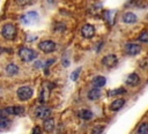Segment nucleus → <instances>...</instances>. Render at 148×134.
<instances>
[{
	"mask_svg": "<svg viewBox=\"0 0 148 134\" xmlns=\"http://www.w3.org/2000/svg\"><path fill=\"white\" fill-rule=\"evenodd\" d=\"M1 35L5 39L13 40V39H15V37L17 35V29L13 23H6L1 28Z\"/></svg>",
	"mask_w": 148,
	"mask_h": 134,
	"instance_id": "nucleus-1",
	"label": "nucleus"
},
{
	"mask_svg": "<svg viewBox=\"0 0 148 134\" xmlns=\"http://www.w3.org/2000/svg\"><path fill=\"white\" fill-rule=\"evenodd\" d=\"M18 55L21 58L22 61H25V62H30V61H34L35 59H37V52L34 51L30 47H21L18 50Z\"/></svg>",
	"mask_w": 148,
	"mask_h": 134,
	"instance_id": "nucleus-2",
	"label": "nucleus"
},
{
	"mask_svg": "<svg viewBox=\"0 0 148 134\" xmlns=\"http://www.w3.org/2000/svg\"><path fill=\"white\" fill-rule=\"evenodd\" d=\"M16 95H17V97H18L20 100L25 102V100H29V99L32 97L34 90H32V88L29 87V85H23V87H20V88L17 89Z\"/></svg>",
	"mask_w": 148,
	"mask_h": 134,
	"instance_id": "nucleus-3",
	"label": "nucleus"
},
{
	"mask_svg": "<svg viewBox=\"0 0 148 134\" xmlns=\"http://www.w3.org/2000/svg\"><path fill=\"white\" fill-rule=\"evenodd\" d=\"M38 49L44 53H52L56 51V43L52 40H42L38 44Z\"/></svg>",
	"mask_w": 148,
	"mask_h": 134,
	"instance_id": "nucleus-4",
	"label": "nucleus"
},
{
	"mask_svg": "<svg viewBox=\"0 0 148 134\" xmlns=\"http://www.w3.org/2000/svg\"><path fill=\"white\" fill-rule=\"evenodd\" d=\"M35 116H36L38 119L45 120V119L50 118V116H51V109L47 107L46 105H39V106L36 109V111H35Z\"/></svg>",
	"mask_w": 148,
	"mask_h": 134,
	"instance_id": "nucleus-5",
	"label": "nucleus"
},
{
	"mask_svg": "<svg viewBox=\"0 0 148 134\" xmlns=\"http://www.w3.org/2000/svg\"><path fill=\"white\" fill-rule=\"evenodd\" d=\"M125 52L130 55H136L141 52V45L138 43H127L125 45Z\"/></svg>",
	"mask_w": 148,
	"mask_h": 134,
	"instance_id": "nucleus-6",
	"label": "nucleus"
},
{
	"mask_svg": "<svg viewBox=\"0 0 148 134\" xmlns=\"http://www.w3.org/2000/svg\"><path fill=\"white\" fill-rule=\"evenodd\" d=\"M117 62H118V58L116 54H108V55L103 57V59H102V64L109 68L114 67L117 65Z\"/></svg>",
	"mask_w": 148,
	"mask_h": 134,
	"instance_id": "nucleus-7",
	"label": "nucleus"
},
{
	"mask_svg": "<svg viewBox=\"0 0 148 134\" xmlns=\"http://www.w3.org/2000/svg\"><path fill=\"white\" fill-rule=\"evenodd\" d=\"M81 35L84 37V38H91L94 37L95 35V27L91 25V24H84L82 28H81Z\"/></svg>",
	"mask_w": 148,
	"mask_h": 134,
	"instance_id": "nucleus-8",
	"label": "nucleus"
},
{
	"mask_svg": "<svg viewBox=\"0 0 148 134\" xmlns=\"http://www.w3.org/2000/svg\"><path fill=\"white\" fill-rule=\"evenodd\" d=\"M125 83L127 85H131V87H134V85H138L140 83V76L136 74V73H131L127 75V77L125 79Z\"/></svg>",
	"mask_w": 148,
	"mask_h": 134,
	"instance_id": "nucleus-9",
	"label": "nucleus"
},
{
	"mask_svg": "<svg viewBox=\"0 0 148 134\" xmlns=\"http://www.w3.org/2000/svg\"><path fill=\"white\" fill-rule=\"evenodd\" d=\"M38 18V14L36 13V12H34V10H31V12H28L25 15H23L22 16V22L24 23V24H31L34 21H36Z\"/></svg>",
	"mask_w": 148,
	"mask_h": 134,
	"instance_id": "nucleus-10",
	"label": "nucleus"
},
{
	"mask_svg": "<svg viewBox=\"0 0 148 134\" xmlns=\"http://www.w3.org/2000/svg\"><path fill=\"white\" fill-rule=\"evenodd\" d=\"M5 112L12 116H21L24 113V107L23 106H9L5 109Z\"/></svg>",
	"mask_w": 148,
	"mask_h": 134,
	"instance_id": "nucleus-11",
	"label": "nucleus"
},
{
	"mask_svg": "<svg viewBox=\"0 0 148 134\" xmlns=\"http://www.w3.org/2000/svg\"><path fill=\"white\" fill-rule=\"evenodd\" d=\"M121 20H123L124 23L133 24V23H135V22L138 21V16H136L134 13H132V12H127V13H125V14L123 15Z\"/></svg>",
	"mask_w": 148,
	"mask_h": 134,
	"instance_id": "nucleus-12",
	"label": "nucleus"
},
{
	"mask_svg": "<svg viewBox=\"0 0 148 134\" xmlns=\"http://www.w3.org/2000/svg\"><path fill=\"white\" fill-rule=\"evenodd\" d=\"M105 83H106V79L103 75H97V76H95L92 79V85L95 88H99L101 89V88H103L105 85Z\"/></svg>",
	"mask_w": 148,
	"mask_h": 134,
	"instance_id": "nucleus-13",
	"label": "nucleus"
},
{
	"mask_svg": "<svg viewBox=\"0 0 148 134\" xmlns=\"http://www.w3.org/2000/svg\"><path fill=\"white\" fill-rule=\"evenodd\" d=\"M124 104H125V99L124 98H117L110 104V110L111 111H118L124 106Z\"/></svg>",
	"mask_w": 148,
	"mask_h": 134,
	"instance_id": "nucleus-14",
	"label": "nucleus"
},
{
	"mask_svg": "<svg viewBox=\"0 0 148 134\" xmlns=\"http://www.w3.org/2000/svg\"><path fill=\"white\" fill-rule=\"evenodd\" d=\"M99 97H101V90H99V88H95L94 87L92 89H90L88 91V98L90 100H96Z\"/></svg>",
	"mask_w": 148,
	"mask_h": 134,
	"instance_id": "nucleus-15",
	"label": "nucleus"
},
{
	"mask_svg": "<svg viewBox=\"0 0 148 134\" xmlns=\"http://www.w3.org/2000/svg\"><path fill=\"white\" fill-rule=\"evenodd\" d=\"M92 116H94V113L88 109H83V110L79 111V117L83 120H90L92 118Z\"/></svg>",
	"mask_w": 148,
	"mask_h": 134,
	"instance_id": "nucleus-16",
	"label": "nucleus"
},
{
	"mask_svg": "<svg viewBox=\"0 0 148 134\" xmlns=\"http://www.w3.org/2000/svg\"><path fill=\"white\" fill-rule=\"evenodd\" d=\"M43 126H44V129H45L46 132L51 133V132H53V129H54V120H53L52 118H47V119L44 120Z\"/></svg>",
	"mask_w": 148,
	"mask_h": 134,
	"instance_id": "nucleus-17",
	"label": "nucleus"
},
{
	"mask_svg": "<svg viewBox=\"0 0 148 134\" xmlns=\"http://www.w3.org/2000/svg\"><path fill=\"white\" fill-rule=\"evenodd\" d=\"M6 73H7L8 75L13 76V75H15V74L18 73V67H17L15 64H8V65L6 66Z\"/></svg>",
	"mask_w": 148,
	"mask_h": 134,
	"instance_id": "nucleus-18",
	"label": "nucleus"
},
{
	"mask_svg": "<svg viewBox=\"0 0 148 134\" xmlns=\"http://www.w3.org/2000/svg\"><path fill=\"white\" fill-rule=\"evenodd\" d=\"M136 134H148V122L143 121L139 125L138 129H136Z\"/></svg>",
	"mask_w": 148,
	"mask_h": 134,
	"instance_id": "nucleus-19",
	"label": "nucleus"
},
{
	"mask_svg": "<svg viewBox=\"0 0 148 134\" xmlns=\"http://www.w3.org/2000/svg\"><path fill=\"white\" fill-rule=\"evenodd\" d=\"M126 92V89L125 88H117V89H112V90H109V96H117V95H123Z\"/></svg>",
	"mask_w": 148,
	"mask_h": 134,
	"instance_id": "nucleus-20",
	"label": "nucleus"
},
{
	"mask_svg": "<svg viewBox=\"0 0 148 134\" xmlns=\"http://www.w3.org/2000/svg\"><path fill=\"white\" fill-rule=\"evenodd\" d=\"M35 2V0H15V5L18 7H27Z\"/></svg>",
	"mask_w": 148,
	"mask_h": 134,
	"instance_id": "nucleus-21",
	"label": "nucleus"
},
{
	"mask_svg": "<svg viewBox=\"0 0 148 134\" xmlns=\"http://www.w3.org/2000/svg\"><path fill=\"white\" fill-rule=\"evenodd\" d=\"M138 40L141 42V43H148V30H143V31L139 35Z\"/></svg>",
	"mask_w": 148,
	"mask_h": 134,
	"instance_id": "nucleus-22",
	"label": "nucleus"
},
{
	"mask_svg": "<svg viewBox=\"0 0 148 134\" xmlns=\"http://www.w3.org/2000/svg\"><path fill=\"white\" fill-rule=\"evenodd\" d=\"M81 70H82V68H81V67H77V68L71 74V80H72V81H76L77 77H79V75H80V73H81Z\"/></svg>",
	"mask_w": 148,
	"mask_h": 134,
	"instance_id": "nucleus-23",
	"label": "nucleus"
},
{
	"mask_svg": "<svg viewBox=\"0 0 148 134\" xmlns=\"http://www.w3.org/2000/svg\"><path fill=\"white\" fill-rule=\"evenodd\" d=\"M9 124H10V120L7 117L3 119H0V128H6L9 126Z\"/></svg>",
	"mask_w": 148,
	"mask_h": 134,
	"instance_id": "nucleus-24",
	"label": "nucleus"
},
{
	"mask_svg": "<svg viewBox=\"0 0 148 134\" xmlns=\"http://www.w3.org/2000/svg\"><path fill=\"white\" fill-rule=\"evenodd\" d=\"M103 131V126H95L91 131V134H101Z\"/></svg>",
	"mask_w": 148,
	"mask_h": 134,
	"instance_id": "nucleus-25",
	"label": "nucleus"
},
{
	"mask_svg": "<svg viewBox=\"0 0 148 134\" xmlns=\"http://www.w3.org/2000/svg\"><path fill=\"white\" fill-rule=\"evenodd\" d=\"M31 134H42L40 127H39V126H35V127L32 128V133H31Z\"/></svg>",
	"mask_w": 148,
	"mask_h": 134,
	"instance_id": "nucleus-26",
	"label": "nucleus"
}]
</instances>
